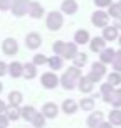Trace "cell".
<instances>
[{
  "mask_svg": "<svg viewBox=\"0 0 121 128\" xmlns=\"http://www.w3.org/2000/svg\"><path fill=\"white\" fill-rule=\"evenodd\" d=\"M107 48V40L104 39V35L102 37H93V39H90V49L93 51V53H100L102 49H105Z\"/></svg>",
  "mask_w": 121,
  "mask_h": 128,
  "instance_id": "13",
  "label": "cell"
},
{
  "mask_svg": "<svg viewBox=\"0 0 121 128\" xmlns=\"http://www.w3.org/2000/svg\"><path fill=\"white\" fill-rule=\"evenodd\" d=\"M46 119H48V118L44 116V112H37L35 118L32 119V124H34L35 128H42V126L46 124Z\"/></svg>",
  "mask_w": 121,
  "mask_h": 128,
  "instance_id": "29",
  "label": "cell"
},
{
  "mask_svg": "<svg viewBox=\"0 0 121 128\" xmlns=\"http://www.w3.org/2000/svg\"><path fill=\"white\" fill-rule=\"evenodd\" d=\"M28 14L34 18V20H39L42 18L46 12H44V7L39 4V2H34V0H30V7H28Z\"/></svg>",
  "mask_w": 121,
  "mask_h": 128,
  "instance_id": "15",
  "label": "cell"
},
{
  "mask_svg": "<svg viewBox=\"0 0 121 128\" xmlns=\"http://www.w3.org/2000/svg\"><path fill=\"white\" fill-rule=\"evenodd\" d=\"M107 81H109L112 86H118V84H121V72H118V70L110 72V74L107 76Z\"/></svg>",
  "mask_w": 121,
  "mask_h": 128,
  "instance_id": "31",
  "label": "cell"
},
{
  "mask_svg": "<svg viewBox=\"0 0 121 128\" xmlns=\"http://www.w3.org/2000/svg\"><path fill=\"white\" fill-rule=\"evenodd\" d=\"M11 6H12V0H0V11L2 12L11 11Z\"/></svg>",
  "mask_w": 121,
  "mask_h": 128,
  "instance_id": "36",
  "label": "cell"
},
{
  "mask_svg": "<svg viewBox=\"0 0 121 128\" xmlns=\"http://www.w3.org/2000/svg\"><path fill=\"white\" fill-rule=\"evenodd\" d=\"M48 60H49V58L44 56V54H34V60H32V62L39 67V65H48Z\"/></svg>",
  "mask_w": 121,
  "mask_h": 128,
  "instance_id": "33",
  "label": "cell"
},
{
  "mask_svg": "<svg viewBox=\"0 0 121 128\" xmlns=\"http://www.w3.org/2000/svg\"><path fill=\"white\" fill-rule=\"evenodd\" d=\"M93 107H95V98H91V96L82 98L79 102V109H82V110H93Z\"/></svg>",
  "mask_w": 121,
  "mask_h": 128,
  "instance_id": "28",
  "label": "cell"
},
{
  "mask_svg": "<svg viewBox=\"0 0 121 128\" xmlns=\"http://www.w3.org/2000/svg\"><path fill=\"white\" fill-rule=\"evenodd\" d=\"M23 72H25V65H23V63H20V62L9 63V76H11L12 79L23 77Z\"/></svg>",
  "mask_w": 121,
  "mask_h": 128,
  "instance_id": "17",
  "label": "cell"
},
{
  "mask_svg": "<svg viewBox=\"0 0 121 128\" xmlns=\"http://www.w3.org/2000/svg\"><path fill=\"white\" fill-rule=\"evenodd\" d=\"M112 90H114V86H112V84H110L109 81H107V82H104V84L100 86V91H102V96H104V95H109V93H110Z\"/></svg>",
  "mask_w": 121,
  "mask_h": 128,
  "instance_id": "35",
  "label": "cell"
},
{
  "mask_svg": "<svg viewBox=\"0 0 121 128\" xmlns=\"http://www.w3.org/2000/svg\"><path fill=\"white\" fill-rule=\"evenodd\" d=\"M114 58H116V51H114L112 48H105V49H102V51L98 53V60L104 62L105 65H107V63H112Z\"/></svg>",
  "mask_w": 121,
  "mask_h": 128,
  "instance_id": "18",
  "label": "cell"
},
{
  "mask_svg": "<svg viewBox=\"0 0 121 128\" xmlns=\"http://www.w3.org/2000/svg\"><path fill=\"white\" fill-rule=\"evenodd\" d=\"M74 40L77 44H90V34H88V30H84V28L77 30L76 35H74Z\"/></svg>",
  "mask_w": 121,
  "mask_h": 128,
  "instance_id": "24",
  "label": "cell"
},
{
  "mask_svg": "<svg viewBox=\"0 0 121 128\" xmlns=\"http://www.w3.org/2000/svg\"><path fill=\"white\" fill-rule=\"evenodd\" d=\"M77 109H79V104H77L74 98H67V100H63V104H62V110H63L65 114H76Z\"/></svg>",
  "mask_w": 121,
  "mask_h": 128,
  "instance_id": "19",
  "label": "cell"
},
{
  "mask_svg": "<svg viewBox=\"0 0 121 128\" xmlns=\"http://www.w3.org/2000/svg\"><path fill=\"white\" fill-rule=\"evenodd\" d=\"M93 81L90 79V76H81L79 81H77V88L81 93H91L93 91Z\"/></svg>",
  "mask_w": 121,
  "mask_h": 128,
  "instance_id": "10",
  "label": "cell"
},
{
  "mask_svg": "<svg viewBox=\"0 0 121 128\" xmlns=\"http://www.w3.org/2000/svg\"><path fill=\"white\" fill-rule=\"evenodd\" d=\"M102 35H104V39L107 40V42H112V40H116L118 37H119V28L118 26H104V30H102Z\"/></svg>",
  "mask_w": 121,
  "mask_h": 128,
  "instance_id": "12",
  "label": "cell"
},
{
  "mask_svg": "<svg viewBox=\"0 0 121 128\" xmlns=\"http://www.w3.org/2000/svg\"><path fill=\"white\" fill-rule=\"evenodd\" d=\"M2 91H4V84H2V82H0V93H2Z\"/></svg>",
  "mask_w": 121,
  "mask_h": 128,
  "instance_id": "43",
  "label": "cell"
},
{
  "mask_svg": "<svg viewBox=\"0 0 121 128\" xmlns=\"http://www.w3.org/2000/svg\"><path fill=\"white\" fill-rule=\"evenodd\" d=\"M63 49H65V42H63V40H56V42L53 44V53H54V54H62Z\"/></svg>",
  "mask_w": 121,
  "mask_h": 128,
  "instance_id": "34",
  "label": "cell"
},
{
  "mask_svg": "<svg viewBox=\"0 0 121 128\" xmlns=\"http://www.w3.org/2000/svg\"><path fill=\"white\" fill-rule=\"evenodd\" d=\"M6 114H7V118H9L11 121H18V119L21 118V109H20V105L9 104L7 109H6Z\"/></svg>",
  "mask_w": 121,
  "mask_h": 128,
  "instance_id": "21",
  "label": "cell"
},
{
  "mask_svg": "<svg viewBox=\"0 0 121 128\" xmlns=\"http://www.w3.org/2000/svg\"><path fill=\"white\" fill-rule=\"evenodd\" d=\"M6 74H9V65H7L6 62H2V60H0V77H2V76H6Z\"/></svg>",
  "mask_w": 121,
  "mask_h": 128,
  "instance_id": "39",
  "label": "cell"
},
{
  "mask_svg": "<svg viewBox=\"0 0 121 128\" xmlns=\"http://www.w3.org/2000/svg\"><path fill=\"white\" fill-rule=\"evenodd\" d=\"M63 56L62 54H54V56H51L49 60H48V65H49V68L51 70H60L62 67H63Z\"/></svg>",
  "mask_w": 121,
  "mask_h": 128,
  "instance_id": "22",
  "label": "cell"
},
{
  "mask_svg": "<svg viewBox=\"0 0 121 128\" xmlns=\"http://www.w3.org/2000/svg\"><path fill=\"white\" fill-rule=\"evenodd\" d=\"M28 7H30V0H12L11 11L16 18H21L28 12Z\"/></svg>",
  "mask_w": 121,
  "mask_h": 128,
  "instance_id": "4",
  "label": "cell"
},
{
  "mask_svg": "<svg viewBox=\"0 0 121 128\" xmlns=\"http://www.w3.org/2000/svg\"><path fill=\"white\" fill-rule=\"evenodd\" d=\"M25 44H26V48L28 49H39L40 46H42V37L37 34V32H30L26 37H25Z\"/></svg>",
  "mask_w": 121,
  "mask_h": 128,
  "instance_id": "7",
  "label": "cell"
},
{
  "mask_svg": "<svg viewBox=\"0 0 121 128\" xmlns=\"http://www.w3.org/2000/svg\"><path fill=\"white\" fill-rule=\"evenodd\" d=\"M118 4H119V7H121V0H119V2H118Z\"/></svg>",
  "mask_w": 121,
  "mask_h": 128,
  "instance_id": "45",
  "label": "cell"
},
{
  "mask_svg": "<svg viewBox=\"0 0 121 128\" xmlns=\"http://www.w3.org/2000/svg\"><path fill=\"white\" fill-rule=\"evenodd\" d=\"M114 26H118V28L121 30V16H118V18H114Z\"/></svg>",
  "mask_w": 121,
  "mask_h": 128,
  "instance_id": "42",
  "label": "cell"
},
{
  "mask_svg": "<svg viewBox=\"0 0 121 128\" xmlns=\"http://www.w3.org/2000/svg\"><path fill=\"white\" fill-rule=\"evenodd\" d=\"M35 114H37V110H35V107H32V105H26V107H21V118H23L25 121H28V123H32V119L35 118Z\"/></svg>",
  "mask_w": 121,
  "mask_h": 128,
  "instance_id": "26",
  "label": "cell"
},
{
  "mask_svg": "<svg viewBox=\"0 0 121 128\" xmlns=\"http://www.w3.org/2000/svg\"><path fill=\"white\" fill-rule=\"evenodd\" d=\"M2 51H4V54H7V56L16 54V53H18V42H16V39H12V37L4 39V42H2Z\"/></svg>",
  "mask_w": 121,
  "mask_h": 128,
  "instance_id": "9",
  "label": "cell"
},
{
  "mask_svg": "<svg viewBox=\"0 0 121 128\" xmlns=\"http://www.w3.org/2000/svg\"><path fill=\"white\" fill-rule=\"evenodd\" d=\"M112 68L118 70V72H121V56L116 54V58H114V62H112Z\"/></svg>",
  "mask_w": 121,
  "mask_h": 128,
  "instance_id": "40",
  "label": "cell"
},
{
  "mask_svg": "<svg viewBox=\"0 0 121 128\" xmlns=\"http://www.w3.org/2000/svg\"><path fill=\"white\" fill-rule=\"evenodd\" d=\"M109 121L114 126H121V107H114L109 112Z\"/></svg>",
  "mask_w": 121,
  "mask_h": 128,
  "instance_id": "23",
  "label": "cell"
},
{
  "mask_svg": "<svg viewBox=\"0 0 121 128\" xmlns=\"http://www.w3.org/2000/svg\"><path fill=\"white\" fill-rule=\"evenodd\" d=\"M7 100H9V104H12V105H21V102H23V93H21V91H11L9 96H7Z\"/></svg>",
  "mask_w": 121,
  "mask_h": 128,
  "instance_id": "27",
  "label": "cell"
},
{
  "mask_svg": "<svg viewBox=\"0 0 121 128\" xmlns=\"http://www.w3.org/2000/svg\"><path fill=\"white\" fill-rule=\"evenodd\" d=\"M42 112H44V116H46L48 119H54V118L58 116V112H60V107H58L54 102H46V104L42 105Z\"/></svg>",
  "mask_w": 121,
  "mask_h": 128,
  "instance_id": "11",
  "label": "cell"
},
{
  "mask_svg": "<svg viewBox=\"0 0 121 128\" xmlns=\"http://www.w3.org/2000/svg\"><path fill=\"white\" fill-rule=\"evenodd\" d=\"M107 74V68H105V63L104 62H95L93 65H91V72L88 74L90 76V79L93 81V82H100L102 81V77Z\"/></svg>",
  "mask_w": 121,
  "mask_h": 128,
  "instance_id": "3",
  "label": "cell"
},
{
  "mask_svg": "<svg viewBox=\"0 0 121 128\" xmlns=\"http://www.w3.org/2000/svg\"><path fill=\"white\" fill-rule=\"evenodd\" d=\"M91 25L93 26H96V28H104V26H107L109 25V12H105V11H95L93 14H91Z\"/></svg>",
  "mask_w": 121,
  "mask_h": 128,
  "instance_id": "5",
  "label": "cell"
},
{
  "mask_svg": "<svg viewBox=\"0 0 121 128\" xmlns=\"http://www.w3.org/2000/svg\"><path fill=\"white\" fill-rule=\"evenodd\" d=\"M77 42L74 40V42H65V49H63V53H62V56L65 58V60H72L79 51H77Z\"/></svg>",
  "mask_w": 121,
  "mask_h": 128,
  "instance_id": "16",
  "label": "cell"
},
{
  "mask_svg": "<svg viewBox=\"0 0 121 128\" xmlns=\"http://www.w3.org/2000/svg\"><path fill=\"white\" fill-rule=\"evenodd\" d=\"M110 4H112V0H95V6H96V7H100V9L109 7Z\"/></svg>",
  "mask_w": 121,
  "mask_h": 128,
  "instance_id": "38",
  "label": "cell"
},
{
  "mask_svg": "<svg viewBox=\"0 0 121 128\" xmlns=\"http://www.w3.org/2000/svg\"><path fill=\"white\" fill-rule=\"evenodd\" d=\"M9 123H11V119L7 118V114H6V112H2V114H0V128H6Z\"/></svg>",
  "mask_w": 121,
  "mask_h": 128,
  "instance_id": "37",
  "label": "cell"
},
{
  "mask_svg": "<svg viewBox=\"0 0 121 128\" xmlns=\"http://www.w3.org/2000/svg\"><path fill=\"white\" fill-rule=\"evenodd\" d=\"M102 121H104V112H100V110H95V112L90 114L88 119H86V123H88L90 128H96V126H100Z\"/></svg>",
  "mask_w": 121,
  "mask_h": 128,
  "instance_id": "20",
  "label": "cell"
},
{
  "mask_svg": "<svg viewBox=\"0 0 121 128\" xmlns=\"http://www.w3.org/2000/svg\"><path fill=\"white\" fill-rule=\"evenodd\" d=\"M102 98H104V102L110 104L112 107H121V88H114L109 95H104Z\"/></svg>",
  "mask_w": 121,
  "mask_h": 128,
  "instance_id": "8",
  "label": "cell"
},
{
  "mask_svg": "<svg viewBox=\"0 0 121 128\" xmlns=\"http://www.w3.org/2000/svg\"><path fill=\"white\" fill-rule=\"evenodd\" d=\"M72 63L77 65V67H84V65L88 63V56H86L84 53H77V54L72 58Z\"/></svg>",
  "mask_w": 121,
  "mask_h": 128,
  "instance_id": "30",
  "label": "cell"
},
{
  "mask_svg": "<svg viewBox=\"0 0 121 128\" xmlns=\"http://www.w3.org/2000/svg\"><path fill=\"white\" fill-rule=\"evenodd\" d=\"M40 82L46 90H54L58 84H60V77L54 74V72H44L40 76Z\"/></svg>",
  "mask_w": 121,
  "mask_h": 128,
  "instance_id": "6",
  "label": "cell"
},
{
  "mask_svg": "<svg viewBox=\"0 0 121 128\" xmlns=\"http://www.w3.org/2000/svg\"><path fill=\"white\" fill-rule=\"evenodd\" d=\"M77 9H79V4L76 2V0H63V2H62V12L67 14V16L76 14Z\"/></svg>",
  "mask_w": 121,
  "mask_h": 128,
  "instance_id": "14",
  "label": "cell"
},
{
  "mask_svg": "<svg viewBox=\"0 0 121 128\" xmlns=\"http://www.w3.org/2000/svg\"><path fill=\"white\" fill-rule=\"evenodd\" d=\"M81 77V67L77 65H72L67 68V72L60 77V84L65 88V90H74L77 86V81Z\"/></svg>",
  "mask_w": 121,
  "mask_h": 128,
  "instance_id": "1",
  "label": "cell"
},
{
  "mask_svg": "<svg viewBox=\"0 0 121 128\" xmlns=\"http://www.w3.org/2000/svg\"><path fill=\"white\" fill-rule=\"evenodd\" d=\"M118 40H119V46H121V34H119V37H118Z\"/></svg>",
  "mask_w": 121,
  "mask_h": 128,
  "instance_id": "44",
  "label": "cell"
},
{
  "mask_svg": "<svg viewBox=\"0 0 121 128\" xmlns=\"http://www.w3.org/2000/svg\"><path fill=\"white\" fill-rule=\"evenodd\" d=\"M23 77H25V79H35V77H37V65H35L34 62H32V63H25Z\"/></svg>",
  "mask_w": 121,
  "mask_h": 128,
  "instance_id": "25",
  "label": "cell"
},
{
  "mask_svg": "<svg viewBox=\"0 0 121 128\" xmlns=\"http://www.w3.org/2000/svg\"><path fill=\"white\" fill-rule=\"evenodd\" d=\"M107 9H109L107 12H109L110 18H118V16H121V7H119V4H110Z\"/></svg>",
  "mask_w": 121,
  "mask_h": 128,
  "instance_id": "32",
  "label": "cell"
},
{
  "mask_svg": "<svg viewBox=\"0 0 121 128\" xmlns=\"http://www.w3.org/2000/svg\"><path fill=\"white\" fill-rule=\"evenodd\" d=\"M6 109H7V104H6L4 100H0V114L6 112Z\"/></svg>",
  "mask_w": 121,
  "mask_h": 128,
  "instance_id": "41",
  "label": "cell"
},
{
  "mask_svg": "<svg viewBox=\"0 0 121 128\" xmlns=\"http://www.w3.org/2000/svg\"><path fill=\"white\" fill-rule=\"evenodd\" d=\"M46 26L51 32H58L63 26V12L62 11H51L46 14Z\"/></svg>",
  "mask_w": 121,
  "mask_h": 128,
  "instance_id": "2",
  "label": "cell"
}]
</instances>
